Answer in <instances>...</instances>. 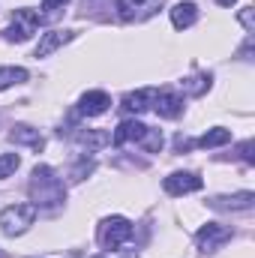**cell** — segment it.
Returning a JSON list of instances; mask_svg holds the SVG:
<instances>
[{
    "mask_svg": "<svg viewBox=\"0 0 255 258\" xmlns=\"http://www.w3.org/2000/svg\"><path fill=\"white\" fill-rule=\"evenodd\" d=\"M252 147H255V141H246V144H240V156H243L246 162H252Z\"/></svg>",
    "mask_w": 255,
    "mask_h": 258,
    "instance_id": "cell-26",
    "label": "cell"
},
{
    "mask_svg": "<svg viewBox=\"0 0 255 258\" xmlns=\"http://www.w3.org/2000/svg\"><path fill=\"white\" fill-rule=\"evenodd\" d=\"M33 222H36V207L33 204H9V207L0 210V231L6 237L24 234Z\"/></svg>",
    "mask_w": 255,
    "mask_h": 258,
    "instance_id": "cell-2",
    "label": "cell"
},
{
    "mask_svg": "<svg viewBox=\"0 0 255 258\" xmlns=\"http://www.w3.org/2000/svg\"><path fill=\"white\" fill-rule=\"evenodd\" d=\"M90 171H93V162H87V159H81V162H78V165L72 168V174H69V180H72V183H78V180H84V177H87Z\"/></svg>",
    "mask_w": 255,
    "mask_h": 258,
    "instance_id": "cell-22",
    "label": "cell"
},
{
    "mask_svg": "<svg viewBox=\"0 0 255 258\" xmlns=\"http://www.w3.org/2000/svg\"><path fill=\"white\" fill-rule=\"evenodd\" d=\"M228 141H231V132H228V129L213 126V129H207L198 141H192V144L201 147V150H210V147H222V144H228Z\"/></svg>",
    "mask_w": 255,
    "mask_h": 258,
    "instance_id": "cell-16",
    "label": "cell"
},
{
    "mask_svg": "<svg viewBox=\"0 0 255 258\" xmlns=\"http://www.w3.org/2000/svg\"><path fill=\"white\" fill-rule=\"evenodd\" d=\"M144 135H147V126H144L141 120H132V117H129V120H123L120 126L114 129V138H111V141H114V147H123V144H132V141L141 144Z\"/></svg>",
    "mask_w": 255,
    "mask_h": 258,
    "instance_id": "cell-11",
    "label": "cell"
},
{
    "mask_svg": "<svg viewBox=\"0 0 255 258\" xmlns=\"http://www.w3.org/2000/svg\"><path fill=\"white\" fill-rule=\"evenodd\" d=\"M255 195L252 192H237V195H219L210 201V207L216 210H252Z\"/></svg>",
    "mask_w": 255,
    "mask_h": 258,
    "instance_id": "cell-14",
    "label": "cell"
},
{
    "mask_svg": "<svg viewBox=\"0 0 255 258\" xmlns=\"http://www.w3.org/2000/svg\"><path fill=\"white\" fill-rule=\"evenodd\" d=\"M162 9V0H117V15L123 21H147Z\"/></svg>",
    "mask_w": 255,
    "mask_h": 258,
    "instance_id": "cell-6",
    "label": "cell"
},
{
    "mask_svg": "<svg viewBox=\"0 0 255 258\" xmlns=\"http://www.w3.org/2000/svg\"><path fill=\"white\" fill-rule=\"evenodd\" d=\"M111 108V96L105 90H87L81 99H78V111L87 114V117H99Z\"/></svg>",
    "mask_w": 255,
    "mask_h": 258,
    "instance_id": "cell-9",
    "label": "cell"
},
{
    "mask_svg": "<svg viewBox=\"0 0 255 258\" xmlns=\"http://www.w3.org/2000/svg\"><path fill=\"white\" fill-rule=\"evenodd\" d=\"M162 186H165L168 195H186V192H198L204 183H201V177L192 174V171H174V174H168V177L162 180Z\"/></svg>",
    "mask_w": 255,
    "mask_h": 258,
    "instance_id": "cell-7",
    "label": "cell"
},
{
    "mask_svg": "<svg viewBox=\"0 0 255 258\" xmlns=\"http://www.w3.org/2000/svg\"><path fill=\"white\" fill-rule=\"evenodd\" d=\"M183 90H186V93H192V96L207 93V90H210V75H207V72H201V75H192V78H186V81H183Z\"/></svg>",
    "mask_w": 255,
    "mask_h": 258,
    "instance_id": "cell-19",
    "label": "cell"
},
{
    "mask_svg": "<svg viewBox=\"0 0 255 258\" xmlns=\"http://www.w3.org/2000/svg\"><path fill=\"white\" fill-rule=\"evenodd\" d=\"M141 147H144L147 153H159V150H162V132L147 126V135L141 138Z\"/></svg>",
    "mask_w": 255,
    "mask_h": 258,
    "instance_id": "cell-21",
    "label": "cell"
},
{
    "mask_svg": "<svg viewBox=\"0 0 255 258\" xmlns=\"http://www.w3.org/2000/svg\"><path fill=\"white\" fill-rule=\"evenodd\" d=\"M231 3H234V0H219V6H231Z\"/></svg>",
    "mask_w": 255,
    "mask_h": 258,
    "instance_id": "cell-27",
    "label": "cell"
},
{
    "mask_svg": "<svg viewBox=\"0 0 255 258\" xmlns=\"http://www.w3.org/2000/svg\"><path fill=\"white\" fill-rule=\"evenodd\" d=\"M27 192H30V201H33L36 210H57L66 201L63 180H60V177L54 174V168H48V165H36V168H33Z\"/></svg>",
    "mask_w": 255,
    "mask_h": 258,
    "instance_id": "cell-1",
    "label": "cell"
},
{
    "mask_svg": "<svg viewBox=\"0 0 255 258\" xmlns=\"http://www.w3.org/2000/svg\"><path fill=\"white\" fill-rule=\"evenodd\" d=\"M129 237H132V222L126 216H108L99 222V231H96V240L105 246V249H117L123 246Z\"/></svg>",
    "mask_w": 255,
    "mask_h": 258,
    "instance_id": "cell-3",
    "label": "cell"
},
{
    "mask_svg": "<svg viewBox=\"0 0 255 258\" xmlns=\"http://www.w3.org/2000/svg\"><path fill=\"white\" fill-rule=\"evenodd\" d=\"M231 240V228L228 225H219V222H207L195 231V243H198V252H216L222 243Z\"/></svg>",
    "mask_w": 255,
    "mask_h": 258,
    "instance_id": "cell-5",
    "label": "cell"
},
{
    "mask_svg": "<svg viewBox=\"0 0 255 258\" xmlns=\"http://www.w3.org/2000/svg\"><path fill=\"white\" fill-rule=\"evenodd\" d=\"M90 258H135V252H117V249H105L99 255H90Z\"/></svg>",
    "mask_w": 255,
    "mask_h": 258,
    "instance_id": "cell-24",
    "label": "cell"
},
{
    "mask_svg": "<svg viewBox=\"0 0 255 258\" xmlns=\"http://www.w3.org/2000/svg\"><path fill=\"white\" fill-rule=\"evenodd\" d=\"M66 3H69V0H42V9H45V12H57V9H63Z\"/></svg>",
    "mask_w": 255,
    "mask_h": 258,
    "instance_id": "cell-25",
    "label": "cell"
},
{
    "mask_svg": "<svg viewBox=\"0 0 255 258\" xmlns=\"http://www.w3.org/2000/svg\"><path fill=\"white\" fill-rule=\"evenodd\" d=\"M39 12L36 9H15L12 12V24L3 30V36L9 39V42H27L33 33H36V27H39Z\"/></svg>",
    "mask_w": 255,
    "mask_h": 258,
    "instance_id": "cell-4",
    "label": "cell"
},
{
    "mask_svg": "<svg viewBox=\"0 0 255 258\" xmlns=\"http://www.w3.org/2000/svg\"><path fill=\"white\" fill-rule=\"evenodd\" d=\"M156 93H159L156 87H141V90H135V93H126L123 102H120V108H123L126 114H144L147 108H153Z\"/></svg>",
    "mask_w": 255,
    "mask_h": 258,
    "instance_id": "cell-8",
    "label": "cell"
},
{
    "mask_svg": "<svg viewBox=\"0 0 255 258\" xmlns=\"http://www.w3.org/2000/svg\"><path fill=\"white\" fill-rule=\"evenodd\" d=\"M75 141L78 144H84V147H90V150H96V147H102V144H108L111 141V135L108 132H99V129H78L75 132Z\"/></svg>",
    "mask_w": 255,
    "mask_h": 258,
    "instance_id": "cell-17",
    "label": "cell"
},
{
    "mask_svg": "<svg viewBox=\"0 0 255 258\" xmlns=\"http://www.w3.org/2000/svg\"><path fill=\"white\" fill-rule=\"evenodd\" d=\"M153 111L159 117H165V120H174L183 111V96L180 93H171V90H159L156 93V102H153Z\"/></svg>",
    "mask_w": 255,
    "mask_h": 258,
    "instance_id": "cell-10",
    "label": "cell"
},
{
    "mask_svg": "<svg viewBox=\"0 0 255 258\" xmlns=\"http://www.w3.org/2000/svg\"><path fill=\"white\" fill-rule=\"evenodd\" d=\"M237 18H240V24H243L249 33L255 30V12L249 9V6H246V9H240V15H237Z\"/></svg>",
    "mask_w": 255,
    "mask_h": 258,
    "instance_id": "cell-23",
    "label": "cell"
},
{
    "mask_svg": "<svg viewBox=\"0 0 255 258\" xmlns=\"http://www.w3.org/2000/svg\"><path fill=\"white\" fill-rule=\"evenodd\" d=\"M72 30H48V33H42V39H39V45H36V57H48V54H54L57 48H63L66 42H72Z\"/></svg>",
    "mask_w": 255,
    "mask_h": 258,
    "instance_id": "cell-12",
    "label": "cell"
},
{
    "mask_svg": "<svg viewBox=\"0 0 255 258\" xmlns=\"http://www.w3.org/2000/svg\"><path fill=\"white\" fill-rule=\"evenodd\" d=\"M9 141H15V144H30L33 150H42L45 147V138L39 135V129L33 126H12V132H9Z\"/></svg>",
    "mask_w": 255,
    "mask_h": 258,
    "instance_id": "cell-15",
    "label": "cell"
},
{
    "mask_svg": "<svg viewBox=\"0 0 255 258\" xmlns=\"http://www.w3.org/2000/svg\"><path fill=\"white\" fill-rule=\"evenodd\" d=\"M27 81V69L21 66H0V90H9L15 84H24Z\"/></svg>",
    "mask_w": 255,
    "mask_h": 258,
    "instance_id": "cell-18",
    "label": "cell"
},
{
    "mask_svg": "<svg viewBox=\"0 0 255 258\" xmlns=\"http://www.w3.org/2000/svg\"><path fill=\"white\" fill-rule=\"evenodd\" d=\"M21 165V156L18 153H0V180L3 177H12Z\"/></svg>",
    "mask_w": 255,
    "mask_h": 258,
    "instance_id": "cell-20",
    "label": "cell"
},
{
    "mask_svg": "<svg viewBox=\"0 0 255 258\" xmlns=\"http://www.w3.org/2000/svg\"><path fill=\"white\" fill-rule=\"evenodd\" d=\"M195 21H198V6H195L192 0H180V3L171 6V24H174L177 30H186Z\"/></svg>",
    "mask_w": 255,
    "mask_h": 258,
    "instance_id": "cell-13",
    "label": "cell"
}]
</instances>
